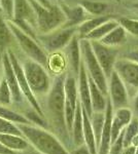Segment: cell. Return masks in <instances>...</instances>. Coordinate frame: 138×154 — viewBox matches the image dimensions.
Masks as SVG:
<instances>
[{
    "mask_svg": "<svg viewBox=\"0 0 138 154\" xmlns=\"http://www.w3.org/2000/svg\"><path fill=\"white\" fill-rule=\"evenodd\" d=\"M125 58H127V59H129V60H132V61H134V62H136V63H138V49H136V51H130V53H128Z\"/></svg>",
    "mask_w": 138,
    "mask_h": 154,
    "instance_id": "39",
    "label": "cell"
},
{
    "mask_svg": "<svg viewBox=\"0 0 138 154\" xmlns=\"http://www.w3.org/2000/svg\"><path fill=\"white\" fill-rule=\"evenodd\" d=\"M82 134H84V141L85 144L88 146L89 150L92 154H98V149L96 145V140H95L94 131H93L91 121H90V116L88 113L82 109Z\"/></svg>",
    "mask_w": 138,
    "mask_h": 154,
    "instance_id": "21",
    "label": "cell"
},
{
    "mask_svg": "<svg viewBox=\"0 0 138 154\" xmlns=\"http://www.w3.org/2000/svg\"><path fill=\"white\" fill-rule=\"evenodd\" d=\"M36 18L37 34H43L58 29L65 24L66 18L60 5L54 3L44 6L37 0H29Z\"/></svg>",
    "mask_w": 138,
    "mask_h": 154,
    "instance_id": "4",
    "label": "cell"
},
{
    "mask_svg": "<svg viewBox=\"0 0 138 154\" xmlns=\"http://www.w3.org/2000/svg\"><path fill=\"white\" fill-rule=\"evenodd\" d=\"M0 154H16V151L11 150V149L5 147L2 143H0Z\"/></svg>",
    "mask_w": 138,
    "mask_h": 154,
    "instance_id": "41",
    "label": "cell"
},
{
    "mask_svg": "<svg viewBox=\"0 0 138 154\" xmlns=\"http://www.w3.org/2000/svg\"><path fill=\"white\" fill-rule=\"evenodd\" d=\"M135 154H138V146L136 147V151H135Z\"/></svg>",
    "mask_w": 138,
    "mask_h": 154,
    "instance_id": "44",
    "label": "cell"
},
{
    "mask_svg": "<svg viewBox=\"0 0 138 154\" xmlns=\"http://www.w3.org/2000/svg\"><path fill=\"white\" fill-rule=\"evenodd\" d=\"M12 103V97L11 89L8 88L6 80L2 77L0 80V105L8 106Z\"/></svg>",
    "mask_w": 138,
    "mask_h": 154,
    "instance_id": "32",
    "label": "cell"
},
{
    "mask_svg": "<svg viewBox=\"0 0 138 154\" xmlns=\"http://www.w3.org/2000/svg\"><path fill=\"white\" fill-rule=\"evenodd\" d=\"M127 40V32L121 25H117L115 28H114L108 34H106L103 38L100 39V42L104 45L110 46V48H114V46L122 45L124 44Z\"/></svg>",
    "mask_w": 138,
    "mask_h": 154,
    "instance_id": "22",
    "label": "cell"
},
{
    "mask_svg": "<svg viewBox=\"0 0 138 154\" xmlns=\"http://www.w3.org/2000/svg\"><path fill=\"white\" fill-rule=\"evenodd\" d=\"M65 51V58L68 63L69 67L71 68V71L73 75L77 76L79 70V66L82 63V54H81V45H79V38L75 34L72 37L69 43L63 48Z\"/></svg>",
    "mask_w": 138,
    "mask_h": 154,
    "instance_id": "15",
    "label": "cell"
},
{
    "mask_svg": "<svg viewBox=\"0 0 138 154\" xmlns=\"http://www.w3.org/2000/svg\"><path fill=\"white\" fill-rule=\"evenodd\" d=\"M117 22L123 28L126 30L127 33H130L134 36H138V20L121 18Z\"/></svg>",
    "mask_w": 138,
    "mask_h": 154,
    "instance_id": "33",
    "label": "cell"
},
{
    "mask_svg": "<svg viewBox=\"0 0 138 154\" xmlns=\"http://www.w3.org/2000/svg\"><path fill=\"white\" fill-rule=\"evenodd\" d=\"M123 148V131L121 133V135L117 137V139L114 141V143L110 144V147L108 149V152L107 154H121Z\"/></svg>",
    "mask_w": 138,
    "mask_h": 154,
    "instance_id": "36",
    "label": "cell"
},
{
    "mask_svg": "<svg viewBox=\"0 0 138 154\" xmlns=\"http://www.w3.org/2000/svg\"><path fill=\"white\" fill-rule=\"evenodd\" d=\"M114 71L122 79L126 88H132L138 91V63L127 58L117 59Z\"/></svg>",
    "mask_w": 138,
    "mask_h": 154,
    "instance_id": "11",
    "label": "cell"
},
{
    "mask_svg": "<svg viewBox=\"0 0 138 154\" xmlns=\"http://www.w3.org/2000/svg\"><path fill=\"white\" fill-rule=\"evenodd\" d=\"M7 24H8V27L11 28L17 41V48L11 49V51L14 54H24L26 58L33 60V61L43 66L44 68H47L49 54L44 51V49L41 48L40 44L36 41V39L32 38L29 35H27L26 33H24L11 21H7Z\"/></svg>",
    "mask_w": 138,
    "mask_h": 154,
    "instance_id": "5",
    "label": "cell"
},
{
    "mask_svg": "<svg viewBox=\"0 0 138 154\" xmlns=\"http://www.w3.org/2000/svg\"><path fill=\"white\" fill-rule=\"evenodd\" d=\"M88 74V73H87ZM89 79V86H90V95H91V105L93 112H104L106 108L107 97L100 91V88L95 84L92 78Z\"/></svg>",
    "mask_w": 138,
    "mask_h": 154,
    "instance_id": "19",
    "label": "cell"
},
{
    "mask_svg": "<svg viewBox=\"0 0 138 154\" xmlns=\"http://www.w3.org/2000/svg\"><path fill=\"white\" fill-rule=\"evenodd\" d=\"M107 98L111 103L114 110L128 107V91L119 75L112 71L107 79Z\"/></svg>",
    "mask_w": 138,
    "mask_h": 154,
    "instance_id": "9",
    "label": "cell"
},
{
    "mask_svg": "<svg viewBox=\"0 0 138 154\" xmlns=\"http://www.w3.org/2000/svg\"><path fill=\"white\" fill-rule=\"evenodd\" d=\"M90 43L98 63L100 64L105 76L108 79L110 74L114 71V63L117 59V51H115L114 48L104 45L97 40H90Z\"/></svg>",
    "mask_w": 138,
    "mask_h": 154,
    "instance_id": "10",
    "label": "cell"
},
{
    "mask_svg": "<svg viewBox=\"0 0 138 154\" xmlns=\"http://www.w3.org/2000/svg\"><path fill=\"white\" fill-rule=\"evenodd\" d=\"M135 151H136V147L133 145H129L123 148L121 154H135Z\"/></svg>",
    "mask_w": 138,
    "mask_h": 154,
    "instance_id": "40",
    "label": "cell"
},
{
    "mask_svg": "<svg viewBox=\"0 0 138 154\" xmlns=\"http://www.w3.org/2000/svg\"><path fill=\"white\" fill-rule=\"evenodd\" d=\"M23 115L28 119L31 123L36 125V126L46 128V130L49 128V125H47V121L46 120V118H44L43 116H41L40 114L37 113L32 107H31V109H28V110L25 111V113Z\"/></svg>",
    "mask_w": 138,
    "mask_h": 154,
    "instance_id": "31",
    "label": "cell"
},
{
    "mask_svg": "<svg viewBox=\"0 0 138 154\" xmlns=\"http://www.w3.org/2000/svg\"><path fill=\"white\" fill-rule=\"evenodd\" d=\"M131 110H132L133 116L138 118V91H137L136 96H135L134 102H133V109H131Z\"/></svg>",
    "mask_w": 138,
    "mask_h": 154,
    "instance_id": "38",
    "label": "cell"
},
{
    "mask_svg": "<svg viewBox=\"0 0 138 154\" xmlns=\"http://www.w3.org/2000/svg\"><path fill=\"white\" fill-rule=\"evenodd\" d=\"M76 34V27H60L51 32L37 34L36 41L47 54L62 51Z\"/></svg>",
    "mask_w": 138,
    "mask_h": 154,
    "instance_id": "7",
    "label": "cell"
},
{
    "mask_svg": "<svg viewBox=\"0 0 138 154\" xmlns=\"http://www.w3.org/2000/svg\"><path fill=\"white\" fill-rule=\"evenodd\" d=\"M51 54H52L51 58L50 57L47 58V68H49L50 71L55 73L56 75L64 73V70L67 65V61L65 56L62 54H59V51L53 53Z\"/></svg>",
    "mask_w": 138,
    "mask_h": 154,
    "instance_id": "26",
    "label": "cell"
},
{
    "mask_svg": "<svg viewBox=\"0 0 138 154\" xmlns=\"http://www.w3.org/2000/svg\"><path fill=\"white\" fill-rule=\"evenodd\" d=\"M115 1H117V2H121V0H115Z\"/></svg>",
    "mask_w": 138,
    "mask_h": 154,
    "instance_id": "47",
    "label": "cell"
},
{
    "mask_svg": "<svg viewBox=\"0 0 138 154\" xmlns=\"http://www.w3.org/2000/svg\"><path fill=\"white\" fill-rule=\"evenodd\" d=\"M104 117H105L104 112H93L91 114V116H90V121H91L93 131H94L97 149L99 147L100 139H101L102 128H103V125H104Z\"/></svg>",
    "mask_w": 138,
    "mask_h": 154,
    "instance_id": "27",
    "label": "cell"
},
{
    "mask_svg": "<svg viewBox=\"0 0 138 154\" xmlns=\"http://www.w3.org/2000/svg\"><path fill=\"white\" fill-rule=\"evenodd\" d=\"M16 125L28 143L41 154H69L61 141L46 128L25 123Z\"/></svg>",
    "mask_w": 138,
    "mask_h": 154,
    "instance_id": "2",
    "label": "cell"
},
{
    "mask_svg": "<svg viewBox=\"0 0 138 154\" xmlns=\"http://www.w3.org/2000/svg\"><path fill=\"white\" fill-rule=\"evenodd\" d=\"M60 7L63 11L66 18L65 24L62 27H77L85 20H87L86 11L81 5L68 6L66 4H61Z\"/></svg>",
    "mask_w": 138,
    "mask_h": 154,
    "instance_id": "18",
    "label": "cell"
},
{
    "mask_svg": "<svg viewBox=\"0 0 138 154\" xmlns=\"http://www.w3.org/2000/svg\"><path fill=\"white\" fill-rule=\"evenodd\" d=\"M6 53L8 54L9 60H11L12 69H14V74H16L17 80H18V83H19L22 95H23L24 98L27 100V102L29 103V105L31 106L37 113L40 114L41 116L44 117L43 111H42V109H41L40 104H39L37 98L34 96V94L32 93V91L29 88L28 82H27V80H26V77H25L24 71H23V69H22V66H21V64H20L19 60L17 58L16 54H14L11 49H8Z\"/></svg>",
    "mask_w": 138,
    "mask_h": 154,
    "instance_id": "8",
    "label": "cell"
},
{
    "mask_svg": "<svg viewBox=\"0 0 138 154\" xmlns=\"http://www.w3.org/2000/svg\"><path fill=\"white\" fill-rule=\"evenodd\" d=\"M69 154H92V153L89 150V148H88L86 144H82L81 146H77L74 150L70 151Z\"/></svg>",
    "mask_w": 138,
    "mask_h": 154,
    "instance_id": "37",
    "label": "cell"
},
{
    "mask_svg": "<svg viewBox=\"0 0 138 154\" xmlns=\"http://www.w3.org/2000/svg\"><path fill=\"white\" fill-rule=\"evenodd\" d=\"M134 7H136V8L138 9V3H137V4H135V5H134Z\"/></svg>",
    "mask_w": 138,
    "mask_h": 154,
    "instance_id": "46",
    "label": "cell"
},
{
    "mask_svg": "<svg viewBox=\"0 0 138 154\" xmlns=\"http://www.w3.org/2000/svg\"><path fill=\"white\" fill-rule=\"evenodd\" d=\"M77 91H79V103L88 115L91 116L93 113L92 105H91V95H90V86H89V79L88 74L85 68L84 63H81L79 66V74H77Z\"/></svg>",
    "mask_w": 138,
    "mask_h": 154,
    "instance_id": "13",
    "label": "cell"
},
{
    "mask_svg": "<svg viewBox=\"0 0 138 154\" xmlns=\"http://www.w3.org/2000/svg\"><path fill=\"white\" fill-rule=\"evenodd\" d=\"M133 118L132 110L128 107H123L114 110L111 120V136H110V144L114 143L121 135L123 130Z\"/></svg>",
    "mask_w": 138,
    "mask_h": 154,
    "instance_id": "14",
    "label": "cell"
},
{
    "mask_svg": "<svg viewBox=\"0 0 138 154\" xmlns=\"http://www.w3.org/2000/svg\"><path fill=\"white\" fill-rule=\"evenodd\" d=\"M70 135H72V142L75 147L85 144L84 134H82V109L79 100L77 102L76 109L74 112V119Z\"/></svg>",
    "mask_w": 138,
    "mask_h": 154,
    "instance_id": "20",
    "label": "cell"
},
{
    "mask_svg": "<svg viewBox=\"0 0 138 154\" xmlns=\"http://www.w3.org/2000/svg\"><path fill=\"white\" fill-rule=\"evenodd\" d=\"M0 16H2V9H1V7H0Z\"/></svg>",
    "mask_w": 138,
    "mask_h": 154,
    "instance_id": "45",
    "label": "cell"
},
{
    "mask_svg": "<svg viewBox=\"0 0 138 154\" xmlns=\"http://www.w3.org/2000/svg\"><path fill=\"white\" fill-rule=\"evenodd\" d=\"M0 117L11 121L12 123H25V125H31V122L27 119L23 114L14 111L7 108L6 106L0 105Z\"/></svg>",
    "mask_w": 138,
    "mask_h": 154,
    "instance_id": "28",
    "label": "cell"
},
{
    "mask_svg": "<svg viewBox=\"0 0 138 154\" xmlns=\"http://www.w3.org/2000/svg\"><path fill=\"white\" fill-rule=\"evenodd\" d=\"M137 133H138V118L133 116L131 121L123 130V146L127 147V146L131 145L133 138L137 135Z\"/></svg>",
    "mask_w": 138,
    "mask_h": 154,
    "instance_id": "30",
    "label": "cell"
},
{
    "mask_svg": "<svg viewBox=\"0 0 138 154\" xmlns=\"http://www.w3.org/2000/svg\"><path fill=\"white\" fill-rule=\"evenodd\" d=\"M119 25V22L115 20L110 19L108 21L104 22L103 24H101L100 26H98L96 29H94L92 32H90L88 35L85 37L84 39H88V40H97L99 41L101 38L108 34L112 29Z\"/></svg>",
    "mask_w": 138,
    "mask_h": 154,
    "instance_id": "25",
    "label": "cell"
},
{
    "mask_svg": "<svg viewBox=\"0 0 138 154\" xmlns=\"http://www.w3.org/2000/svg\"><path fill=\"white\" fill-rule=\"evenodd\" d=\"M65 73L55 76L51 88L46 95V110L42 111L47 125H52V128L58 135V139L69 144L70 134L65 122Z\"/></svg>",
    "mask_w": 138,
    "mask_h": 154,
    "instance_id": "1",
    "label": "cell"
},
{
    "mask_svg": "<svg viewBox=\"0 0 138 154\" xmlns=\"http://www.w3.org/2000/svg\"><path fill=\"white\" fill-rule=\"evenodd\" d=\"M0 134H11V135L23 136L22 131L19 130L16 123L0 117Z\"/></svg>",
    "mask_w": 138,
    "mask_h": 154,
    "instance_id": "34",
    "label": "cell"
},
{
    "mask_svg": "<svg viewBox=\"0 0 138 154\" xmlns=\"http://www.w3.org/2000/svg\"><path fill=\"white\" fill-rule=\"evenodd\" d=\"M0 71H2V67H1V60H0Z\"/></svg>",
    "mask_w": 138,
    "mask_h": 154,
    "instance_id": "43",
    "label": "cell"
},
{
    "mask_svg": "<svg viewBox=\"0 0 138 154\" xmlns=\"http://www.w3.org/2000/svg\"><path fill=\"white\" fill-rule=\"evenodd\" d=\"M108 20H110L109 16H98L89 20H85L82 23L76 27V35L79 36V39H84L90 32H92L98 26H100Z\"/></svg>",
    "mask_w": 138,
    "mask_h": 154,
    "instance_id": "24",
    "label": "cell"
},
{
    "mask_svg": "<svg viewBox=\"0 0 138 154\" xmlns=\"http://www.w3.org/2000/svg\"><path fill=\"white\" fill-rule=\"evenodd\" d=\"M79 5H81L86 12H89L94 16H102V14L108 7V5L104 2L91 1V0H81Z\"/></svg>",
    "mask_w": 138,
    "mask_h": 154,
    "instance_id": "29",
    "label": "cell"
},
{
    "mask_svg": "<svg viewBox=\"0 0 138 154\" xmlns=\"http://www.w3.org/2000/svg\"><path fill=\"white\" fill-rule=\"evenodd\" d=\"M1 67H2V72H3V77L6 80L8 88L11 89V97H12V102L16 104H23L24 101L26 99L24 98V96L22 95L21 89H20L19 83H18L16 74L12 69L11 60L7 53H4L1 57Z\"/></svg>",
    "mask_w": 138,
    "mask_h": 154,
    "instance_id": "12",
    "label": "cell"
},
{
    "mask_svg": "<svg viewBox=\"0 0 138 154\" xmlns=\"http://www.w3.org/2000/svg\"><path fill=\"white\" fill-rule=\"evenodd\" d=\"M0 143L12 151H23L29 148V143L23 136L0 134Z\"/></svg>",
    "mask_w": 138,
    "mask_h": 154,
    "instance_id": "23",
    "label": "cell"
},
{
    "mask_svg": "<svg viewBox=\"0 0 138 154\" xmlns=\"http://www.w3.org/2000/svg\"><path fill=\"white\" fill-rule=\"evenodd\" d=\"M79 45H81L82 62L85 65L88 76L92 78V80L100 88V91L107 97V78L93 53L90 40L79 39Z\"/></svg>",
    "mask_w": 138,
    "mask_h": 154,
    "instance_id": "6",
    "label": "cell"
},
{
    "mask_svg": "<svg viewBox=\"0 0 138 154\" xmlns=\"http://www.w3.org/2000/svg\"><path fill=\"white\" fill-rule=\"evenodd\" d=\"M131 145L133 146H135V147H137L138 146V133H137V135L133 138V140H132V143H131Z\"/></svg>",
    "mask_w": 138,
    "mask_h": 154,
    "instance_id": "42",
    "label": "cell"
},
{
    "mask_svg": "<svg viewBox=\"0 0 138 154\" xmlns=\"http://www.w3.org/2000/svg\"><path fill=\"white\" fill-rule=\"evenodd\" d=\"M14 0H0V7L2 9V14L7 21L12 20L14 17Z\"/></svg>",
    "mask_w": 138,
    "mask_h": 154,
    "instance_id": "35",
    "label": "cell"
},
{
    "mask_svg": "<svg viewBox=\"0 0 138 154\" xmlns=\"http://www.w3.org/2000/svg\"><path fill=\"white\" fill-rule=\"evenodd\" d=\"M11 21H25L36 30V18L29 0H14V17Z\"/></svg>",
    "mask_w": 138,
    "mask_h": 154,
    "instance_id": "16",
    "label": "cell"
},
{
    "mask_svg": "<svg viewBox=\"0 0 138 154\" xmlns=\"http://www.w3.org/2000/svg\"><path fill=\"white\" fill-rule=\"evenodd\" d=\"M16 56L21 64L28 85L34 96L36 98L46 96L49 93L53 82L47 69L37 62L26 58L24 54H16Z\"/></svg>",
    "mask_w": 138,
    "mask_h": 154,
    "instance_id": "3",
    "label": "cell"
},
{
    "mask_svg": "<svg viewBox=\"0 0 138 154\" xmlns=\"http://www.w3.org/2000/svg\"><path fill=\"white\" fill-rule=\"evenodd\" d=\"M17 48V41L12 34L11 28L8 27L6 19L0 16V60L2 54L6 53L8 49H14Z\"/></svg>",
    "mask_w": 138,
    "mask_h": 154,
    "instance_id": "17",
    "label": "cell"
}]
</instances>
